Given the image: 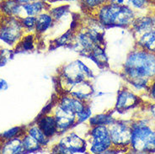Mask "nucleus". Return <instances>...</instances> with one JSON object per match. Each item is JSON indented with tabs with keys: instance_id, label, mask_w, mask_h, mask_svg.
<instances>
[{
	"instance_id": "1",
	"label": "nucleus",
	"mask_w": 155,
	"mask_h": 154,
	"mask_svg": "<svg viewBox=\"0 0 155 154\" xmlns=\"http://www.w3.org/2000/svg\"><path fill=\"white\" fill-rule=\"evenodd\" d=\"M99 22L105 26H127L135 19V13L130 6L107 2L98 8Z\"/></svg>"
},
{
	"instance_id": "2",
	"label": "nucleus",
	"mask_w": 155,
	"mask_h": 154,
	"mask_svg": "<svg viewBox=\"0 0 155 154\" xmlns=\"http://www.w3.org/2000/svg\"><path fill=\"white\" fill-rule=\"evenodd\" d=\"M125 72L132 79L147 78L155 75V57L147 51L132 52L125 64Z\"/></svg>"
},
{
	"instance_id": "3",
	"label": "nucleus",
	"mask_w": 155,
	"mask_h": 154,
	"mask_svg": "<svg viewBox=\"0 0 155 154\" xmlns=\"http://www.w3.org/2000/svg\"><path fill=\"white\" fill-rule=\"evenodd\" d=\"M131 143L137 152H154L155 131L145 125H137L132 129Z\"/></svg>"
},
{
	"instance_id": "4",
	"label": "nucleus",
	"mask_w": 155,
	"mask_h": 154,
	"mask_svg": "<svg viewBox=\"0 0 155 154\" xmlns=\"http://www.w3.org/2000/svg\"><path fill=\"white\" fill-rule=\"evenodd\" d=\"M92 146L90 151L94 153H101L111 146L109 130L105 126H95L92 131Z\"/></svg>"
},
{
	"instance_id": "5",
	"label": "nucleus",
	"mask_w": 155,
	"mask_h": 154,
	"mask_svg": "<svg viewBox=\"0 0 155 154\" xmlns=\"http://www.w3.org/2000/svg\"><path fill=\"white\" fill-rule=\"evenodd\" d=\"M110 136L111 143L116 146H126L131 143L132 129L122 123L110 124Z\"/></svg>"
},
{
	"instance_id": "6",
	"label": "nucleus",
	"mask_w": 155,
	"mask_h": 154,
	"mask_svg": "<svg viewBox=\"0 0 155 154\" xmlns=\"http://www.w3.org/2000/svg\"><path fill=\"white\" fill-rule=\"evenodd\" d=\"M86 143L84 140L75 134H71L63 138L58 146V152L61 153H74L85 152Z\"/></svg>"
},
{
	"instance_id": "7",
	"label": "nucleus",
	"mask_w": 155,
	"mask_h": 154,
	"mask_svg": "<svg viewBox=\"0 0 155 154\" xmlns=\"http://www.w3.org/2000/svg\"><path fill=\"white\" fill-rule=\"evenodd\" d=\"M76 64L72 63L67 67L64 75L71 84H76L84 80V77L91 76V71L80 61H77Z\"/></svg>"
},
{
	"instance_id": "8",
	"label": "nucleus",
	"mask_w": 155,
	"mask_h": 154,
	"mask_svg": "<svg viewBox=\"0 0 155 154\" xmlns=\"http://www.w3.org/2000/svg\"><path fill=\"white\" fill-rule=\"evenodd\" d=\"M0 30V38L8 44H12L15 41L19 36V25L18 21L12 18L10 21L7 23Z\"/></svg>"
},
{
	"instance_id": "9",
	"label": "nucleus",
	"mask_w": 155,
	"mask_h": 154,
	"mask_svg": "<svg viewBox=\"0 0 155 154\" xmlns=\"http://www.w3.org/2000/svg\"><path fill=\"white\" fill-rule=\"evenodd\" d=\"M54 118L56 120L58 129L63 131V130H67L74 124L75 120V114L67 111L59 106L56 111Z\"/></svg>"
},
{
	"instance_id": "10",
	"label": "nucleus",
	"mask_w": 155,
	"mask_h": 154,
	"mask_svg": "<svg viewBox=\"0 0 155 154\" xmlns=\"http://www.w3.org/2000/svg\"><path fill=\"white\" fill-rule=\"evenodd\" d=\"M137 103V98L128 91H121L118 95L116 109L118 110H126L135 106Z\"/></svg>"
},
{
	"instance_id": "11",
	"label": "nucleus",
	"mask_w": 155,
	"mask_h": 154,
	"mask_svg": "<svg viewBox=\"0 0 155 154\" xmlns=\"http://www.w3.org/2000/svg\"><path fill=\"white\" fill-rule=\"evenodd\" d=\"M25 16H37L49 8L47 1H31L22 4Z\"/></svg>"
},
{
	"instance_id": "12",
	"label": "nucleus",
	"mask_w": 155,
	"mask_h": 154,
	"mask_svg": "<svg viewBox=\"0 0 155 154\" xmlns=\"http://www.w3.org/2000/svg\"><path fill=\"white\" fill-rule=\"evenodd\" d=\"M38 126L47 137L52 136L58 130L56 120L51 116H45L41 118L38 122Z\"/></svg>"
},
{
	"instance_id": "13",
	"label": "nucleus",
	"mask_w": 155,
	"mask_h": 154,
	"mask_svg": "<svg viewBox=\"0 0 155 154\" xmlns=\"http://www.w3.org/2000/svg\"><path fill=\"white\" fill-rule=\"evenodd\" d=\"M59 106L67 111L72 112L75 115L80 113L85 107L80 100L74 98H68V97L62 98Z\"/></svg>"
},
{
	"instance_id": "14",
	"label": "nucleus",
	"mask_w": 155,
	"mask_h": 154,
	"mask_svg": "<svg viewBox=\"0 0 155 154\" xmlns=\"http://www.w3.org/2000/svg\"><path fill=\"white\" fill-rule=\"evenodd\" d=\"M52 22H53V18L51 17L50 13H47V12L41 13L36 16V25H35L36 31L40 33H42L51 27Z\"/></svg>"
},
{
	"instance_id": "15",
	"label": "nucleus",
	"mask_w": 155,
	"mask_h": 154,
	"mask_svg": "<svg viewBox=\"0 0 155 154\" xmlns=\"http://www.w3.org/2000/svg\"><path fill=\"white\" fill-rule=\"evenodd\" d=\"M132 25H133L134 30L138 33L147 32L152 30V26H153L152 17L144 16V17H140V18H137V19L135 18Z\"/></svg>"
},
{
	"instance_id": "16",
	"label": "nucleus",
	"mask_w": 155,
	"mask_h": 154,
	"mask_svg": "<svg viewBox=\"0 0 155 154\" xmlns=\"http://www.w3.org/2000/svg\"><path fill=\"white\" fill-rule=\"evenodd\" d=\"M82 82L74 84L73 89H71L72 94L78 99H80V100L87 98L91 93V91H92L91 86H89L88 84L82 83Z\"/></svg>"
},
{
	"instance_id": "17",
	"label": "nucleus",
	"mask_w": 155,
	"mask_h": 154,
	"mask_svg": "<svg viewBox=\"0 0 155 154\" xmlns=\"http://www.w3.org/2000/svg\"><path fill=\"white\" fill-rule=\"evenodd\" d=\"M140 44L143 46V48L151 51H155V31H151L145 32L140 39Z\"/></svg>"
},
{
	"instance_id": "18",
	"label": "nucleus",
	"mask_w": 155,
	"mask_h": 154,
	"mask_svg": "<svg viewBox=\"0 0 155 154\" xmlns=\"http://www.w3.org/2000/svg\"><path fill=\"white\" fill-rule=\"evenodd\" d=\"M24 150L23 144L19 139H14L8 142L3 149L4 153H19Z\"/></svg>"
},
{
	"instance_id": "19",
	"label": "nucleus",
	"mask_w": 155,
	"mask_h": 154,
	"mask_svg": "<svg viewBox=\"0 0 155 154\" xmlns=\"http://www.w3.org/2000/svg\"><path fill=\"white\" fill-rule=\"evenodd\" d=\"M69 10V6L68 5H60V6H58L56 8H51L50 11V15H51V17L53 18V19H60L61 18H62L63 16L66 15L67 13L68 12Z\"/></svg>"
},
{
	"instance_id": "20",
	"label": "nucleus",
	"mask_w": 155,
	"mask_h": 154,
	"mask_svg": "<svg viewBox=\"0 0 155 154\" xmlns=\"http://www.w3.org/2000/svg\"><path fill=\"white\" fill-rule=\"evenodd\" d=\"M113 119L107 115H99L90 119V124L92 126H104L113 123Z\"/></svg>"
},
{
	"instance_id": "21",
	"label": "nucleus",
	"mask_w": 155,
	"mask_h": 154,
	"mask_svg": "<svg viewBox=\"0 0 155 154\" xmlns=\"http://www.w3.org/2000/svg\"><path fill=\"white\" fill-rule=\"evenodd\" d=\"M29 134L33 136L34 138L41 145H45L47 143V139L46 135L42 132V131L40 129V127L34 126L31 128V130L29 131Z\"/></svg>"
},
{
	"instance_id": "22",
	"label": "nucleus",
	"mask_w": 155,
	"mask_h": 154,
	"mask_svg": "<svg viewBox=\"0 0 155 154\" xmlns=\"http://www.w3.org/2000/svg\"><path fill=\"white\" fill-rule=\"evenodd\" d=\"M22 144H23L24 150L31 151V152L38 150L40 147L38 142L31 135L25 136V138L24 139V141L22 142Z\"/></svg>"
},
{
	"instance_id": "23",
	"label": "nucleus",
	"mask_w": 155,
	"mask_h": 154,
	"mask_svg": "<svg viewBox=\"0 0 155 154\" xmlns=\"http://www.w3.org/2000/svg\"><path fill=\"white\" fill-rule=\"evenodd\" d=\"M92 56H93L94 59L96 61L97 63L100 64H105V62H106V57H105V51L103 49H101L100 46H95L92 50Z\"/></svg>"
},
{
	"instance_id": "24",
	"label": "nucleus",
	"mask_w": 155,
	"mask_h": 154,
	"mask_svg": "<svg viewBox=\"0 0 155 154\" xmlns=\"http://www.w3.org/2000/svg\"><path fill=\"white\" fill-rule=\"evenodd\" d=\"M82 4L89 8H98L105 3L109 2V0H81Z\"/></svg>"
},
{
	"instance_id": "25",
	"label": "nucleus",
	"mask_w": 155,
	"mask_h": 154,
	"mask_svg": "<svg viewBox=\"0 0 155 154\" xmlns=\"http://www.w3.org/2000/svg\"><path fill=\"white\" fill-rule=\"evenodd\" d=\"M21 24L23 26L28 29H32L35 27L36 25V16H25L21 19Z\"/></svg>"
},
{
	"instance_id": "26",
	"label": "nucleus",
	"mask_w": 155,
	"mask_h": 154,
	"mask_svg": "<svg viewBox=\"0 0 155 154\" xmlns=\"http://www.w3.org/2000/svg\"><path fill=\"white\" fill-rule=\"evenodd\" d=\"M148 0H130V7L132 6L133 8L143 9L148 5Z\"/></svg>"
},
{
	"instance_id": "27",
	"label": "nucleus",
	"mask_w": 155,
	"mask_h": 154,
	"mask_svg": "<svg viewBox=\"0 0 155 154\" xmlns=\"http://www.w3.org/2000/svg\"><path fill=\"white\" fill-rule=\"evenodd\" d=\"M78 116V120L79 122H82V121H84L86 120L89 118V116H91V110L89 107H84V109L82 110L80 113L77 114Z\"/></svg>"
},
{
	"instance_id": "28",
	"label": "nucleus",
	"mask_w": 155,
	"mask_h": 154,
	"mask_svg": "<svg viewBox=\"0 0 155 154\" xmlns=\"http://www.w3.org/2000/svg\"><path fill=\"white\" fill-rule=\"evenodd\" d=\"M23 47L25 50H31L33 48V36L29 35L26 36L23 42Z\"/></svg>"
},
{
	"instance_id": "29",
	"label": "nucleus",
	"mask_w": 155,
	"mask_h": 154,
	"mask_svg": "<svg viewBox=\"0 0 155 154\" xmlns=\"http://www.w3.org/2000/svg\"><path fill=\"white\" fill-rule=\"evenodd\" d=\"M19 127H15V128H13L11 130H9V131H6V132H4V134H3V136L4 137H6V138H12V137H14L19 132Z\"/></svg>"
},
{
	"instance_id": "30",
	"label": "nucleus",
	"mask_w": 155,
	"mask_h": 154,
	"mask_svg": "<svg viewBox=\"0 0 155 154\" xmlns=\"http://www.w3.org/2000/svg\"><path fill=\"white\" fill-rule=\"evenodd\" d=\"M109 2L119 5H127L130 6V0H109Z\"/></svg>"
},
{
	"instance_id": "31",
	"label": "nucleus",
	"mask_w": 155,
	"mask_h": 154,
	"mask_svg": "<svg viewBox=\"0 0 155 154\" xmlns=\"http://www.w3.org/2000/svg\"><path fill=\"white\" fill-rule=\"evenodd\" d=\"M8 89V84L4 79H0V91L1 90H6Z\"/></svg>"
},
{
	"instance_id": "32",
	"label": "nucleus",
	"mask_w": 155,
	"mask_h": 154,
	"mask_svg": "<svg viewBox=\"0 0 155 154\" xmlns=\"http://www.w3.org/2000/svg\"><path fill=\"white\" fill-rule=\"evenodd\" d=\"M151 93H152V96H153V98L155 100V83L153 84V86H152Z\"/></svg>"
},
{
	"instance_id": "33",
	"label": "nucleus",
	"mask_w": 155,
	"mask_h": 154,
	"mask_svg": "<svg viewBox=\"0 0 155 154\" xmlns=\"http://www.w3.org/2000/svg\"><path fill=\"white\" fill-rule=\"evenodd\" d=\"M15 1H17V2L19 3V4H26V3H28V2H31V0H15Z\"/></svg>"
},
{
	"instance_id": "34",
	"label": "nucleus",
	"mask_w": 155,
	"mask_h": 154,
	"mask_svg": "<svg viewBox=\"0 0 155 154\" xmlns=\"http://www.w3.org/2000/svg\"><path fill=\"white\" fill-rule=\"evenodd\" d=\"M151 112L152 114H153V117L155 118V104L151 107Z\"/></svg>"
},
{
	"instance_id": "35",
	"label": "nucleus",
	"mask_w": 155,
	"mask_h": 154,
	"mask_svg": "<svg viewBox=\"0 0 155 154\" xmlns=\"http://www.w3.org/2000/svg\"><path fill=\"white\" fill-rule=\"evenodd\" d=\"M31 1H47V0H31Z\"/></svg>"
},
{
	"instance_id": "36",
	"label": "nucleus",
	"mask_w": 155,
	"mask_h": 154,
	"mask_svg": "<svg viewBox=\"0 0 155 154\" xmlns=\"http://www.w3.org/2000/svg\"><path fill=\"white\" fill-rule=\"evenodd\" d=\"M67 1H81V0H67Z\"/></svg>"
},
{
	"instance_id": "37",
	"label": "nucleus",
	"mask_w": 155,
	"mask_h": 154,
	"mask_svg": "<svg viewBox=\"0 0 155 154\" xmlns=\"http://www.w3.org/2000/svg\"><path fill=\"white\" fill-rule=\"evenodd\" d=\"M0 1H1V2H2V1H4V0H0Z\"/></svg>"
},
{
	"instance_id": "38",
	"label": "nucleus",
	"mask_w": 155,
	"mask_h": 154,
	"mask_svg": "<svg viewBox=\"0 0 155 154\" xmlns=\"http://www.w3.org/2000/svg\"><path fill=\"white\" fill-rule=\"evenodd\" d=\"M0 60H1V57H0Z\"/></svg>"
}]
</instances>
